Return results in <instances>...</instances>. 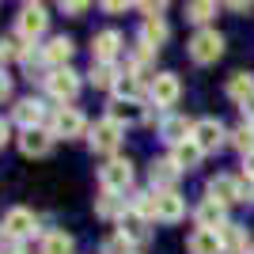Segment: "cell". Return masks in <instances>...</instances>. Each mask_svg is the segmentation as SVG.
<instances>
[{
    "instance_id": "14",
    "label": "cell",
    "mask_w": 254,
    "mask_h": 254,
    "mask_svg": "<svg viewBox=\"0 0 254 254\" xmlns=\"http://www.w3.org/2000/svg\"><path fill=\"white\" fill-rule=\"evenodd\" d=\"M122 53V34L118 31H99L91 42V61L95 64H114V57Z\"/></svg>"
},
{
    "instance_id": "22",
    "label": "cell",
    "mask_w": 254,
    "mask_h": 254,
    "mask_svg": "<svg viewBox=\"0 0 254 254\" xmlns=\"http://www.w3.org/2000/svg\"><path fill=\"white\" fill-rule=\"evenodd\" d=\"M171 163H175V167L179 171H193V167H201V159H205V152L197 148V144H193V140H182V144H175V148H171Z\"/></svg>"
},
{
    "instance_id": "18",
    "label": "cell",
    "mask_w": 254,
    "mask_h": 254,
    "mask_svg": "<svg viewBox=\"0 0 254 254\" xmlns=\"http://www.w3.org/2000/svg\"><path fill=\"white\" fill-rule=\"evenodd\" d=\"M216 235H220L224 254H247V251H251V239H247V228H243V224H232V220H228Z\"/></svg>"
},
{
    "instance_id": "3",
    "label": "cell",
    "mask_w": 254,
    "mask_h": 254,
    "mask_svg": "<svg viewBox=\"0 0 254 254\" xmlns=\"http://www.w3.org/2000/svg\"><path fill=\"white\" fill-rule=\"evenodd\" d=\"M122 137H126V129L118 126V122H110V118H103V122H95V126L87 129V140H91V148L99 156H114Z\"/></svg>"
},
{
    "instance_id": "27",
    "label": "cell",
    "mask_w": 254,
    "mask_h": 254,
    "mask_svg": "<svg viewBox=\"0 0 254 254\" xmlns=\"http://www.w3.org/2000/svg\"><path fill=\"white\" fill-rule=\"evenodd\" d=\"M228 144H232L235 152L251 156V152H254V126H251V122H239V126L228 133Z\"/></svg>"
},
{
    "instance_id": "30",
    "label": "cell",
    "mask_w": 254,
    "mask_h": 254,
    "mask_svg": "<svg viewBox=\"0 0 254 254\" xmlns=\"http://www.w3.org/2000/svg\"><path fill=\"white\" fill-rule=\"evenodd\" d=\"M216 11H220V8H216L212 0H197V4H186V19L197 23V27H205V23H209Z\"/></svg>"
},
{
    "instance_id": "34",
    "label": "cell",
    "mask_w": 254,
    "mask_h": 254,
    "mask_svg": "<svg viewBox=\"0 0 254 254\" xmlns=\"http://www.w3.org/2000/svg\"><path fill=\"white\" fill-rule=\"evenodd\" d=\"M11 57H23V46L15 38H0V61H11Z\"/></svg>"
},
{
    "instance_id": "17",
    "label": "cell",
    "mask_w": 254,
    "mask_h": 254,
    "mask_svg": "<svg viewBox=\"0 0 254 254\" xmlns=\"http://www.w3.org/2000/svg\"><path fill=\"white\" fill-rule=\"evenodd\" d=\"M148 224H152V220H144L140 212H133V209H129L126 216L118 220V232L126 235V239H129L133 247H140V243H148V235H152V228H148Z\"/></svg>"
},
{
    "instance_id": "36",
    "label": "cell",
    "mask_w": 254,
    "mask_h": 254,
    "mask_svg": "<svg viewBox=\"0 0 254 254\" xmlns=\"http://www.w3.org/2000/svg\"><path fill=\"white\" fill-rule=\"evenodd\" d=\"M243 182H254V152L243 156Z\"/></svg>"
},
{
    "instance_id": "16",
    "label": "cell",
    "mask_w": 254,
    "mask_h": 254,
    "mask_svg": "<svg viewBox=\"0 0 254 254\" xmlns=\"http://www.w3.org/2000/svg\"><path fill=\"white\" fill-rule=\"evenodd\" d=\"M193 224H197V228H205V232H220L224 224H228V209L205 197V201L193 209Z\"/></svg>"
},
{
    "instance_id": "39",
    "label": "cell",
    "mask_w": 254,
    "mask_h": 254,
    "mask_svg": "<svg viewBox=\"0 0 254 254\" xmlns=\"http://www.w3.org/2000/svg\"><path fill=\"white\" fill-rule=\"evenodd\" d=\"M140 11H144V19H148V15H163L167 4H140Z\"/></svg>"
},
{
    "instance_id": "8",
    "label": "cell",
    "mask_w": 254,
    "mask_h": 254,
    "mask_svg": "<svg viewBox=\"0 0 254 254\" xmlns=\"http://www.w3.org/2000/svg\"><path fill=\"white\" fill-rule=\"evenodd\" d=\"M148 95H152V106H159V110H167V106L179 103L182 95V84L175 72H156V80L148 84Z\"/></svg>"
},
{
    "instance_id": "20",
    "label": "cell",
    "mask_w": 254,
    "mask_h": 254,
    "mask_svg": "<svg viewBox=\"0 0 254 254\" xmlns=\"http://www.w3.org/2000/svg\"><path fill=\"white\" fill-rule=\"evenodd\" d=\"M167 38H171V27H167V19H163V15H148V19L140 23V42H144V46L159 50Z\"/></svg>"
},
{
    "instance_id": "32",
    "label": "cell",
    "mask_w": 254,
    "mask_h": 254,
    "mask_svg": "<svg viewBox=\"0 0 254 254\" xmlns=\"http://www.w3.org/2000/svg\"><path fill=\"white\" fill-rule=\"evenodd\" d=\"M122 68H114V64H91V84L95 87H110L114 91V80Z\"/></svg>"
},
{
    "instance_id": "10",
    "label": "cell",
    "mask_w": 254,
    "mask_h": 254,
    "mask_svg": "<svg viewBox=\"0 0 254 254\" xmlns=\"http://www.w3.org/2000/svg\"><path fill=\"white\" fill-rule=\"evenodd\" d=\"M34 228H38V220H34L31 209L15 205V209L4 212V235L8 239H27V235H34Z\"/></svg>"
},
{
    "instance_id": "40",
    "label": "cell",
    "mask_w": 254,
    "mask_h": 254,
    "mask_svg": "<svg viewBox=\"0 0 254 254\" xmlns=\"http://www.w3.org/2000/svg\"><path fill=\"white\" fill-rule=\"evenodd\" d=\"M8 95H11V76H4V72H0V103H4Z\"/></svg>"
},
{
    "instance_id": "33",
    "label": "cell",
    "mask_w": 254,
    "mask_h": 254,
    "mask_svg": "<svg viewBox=\"0 0 254 254\" xmlns=\"http://www.w3.org/2000/svg\"><path fill=\"white\" fill-rule=\"evenodd\" d=\"M103 254H133V243H129L126 235L118 232V235H110V239L103 243Z\"/></svg>"
},
{
    "instance_id": "31",
    "label": "cell",
    "mask_w": 254,
    "mask_h": 254,
    "mask_svg": "<svg viewBox=\"0 0 254 254\" xmlns=\"http://www.w3.org/2000/svg\"><path fill=\"white\" fill-rule=\"evenodd\" d=\"M133 212H140L144 220H156V193L152 190H140V193H133V205H129Z\"/></svg>"
},
{
    "instance_id": "42",
    "label": "cell",
    "mask_w": 254,
    "mask_h": 254,
    "mask_svg": "<svg viewBox=\"0 0 254 254\" xmlns=\"http://www.w3.org/2000/svg\"><path fill=\"white\" fill-rule=\"evenodd\" d=\"M8 140V122H0V144Z\"/></svg>"
},
{
    "instance_id": "9",
    "label": "cell",
    "mask_w": 254,
    "mask_h": 254,
    "mask_svg": "<svg viewBox=\"0 0 254 254\" xmlns=\"http://www.w3.org/2000/svg\"><path fill=\"white\" fill-rule=\"evenodd\" d=\"M46 80V91H50L53 99H61V103H68V99H76V91H80V76L64 64V68H53L50 76H42Z\"/></svg>"
},
{
    "instance_id": "35",
    "label": "cell",
    "mask_w": 254,
    "mask_h": 254,
    "mask_svg": "<svg viewBox=\"0 0 254 254\" xmlns=\"http://www.w3.org/2000/svg\"><path fill=\"white\" fill-rule=\"evenodd\" d=\"M61 11H68V15H80V11H87L84 0H68V4H61Z\"/></svg>"
},
{
    "instance_id": "7",
    "label": "cell",
    "mask_w": 254,
    "mask_h": 254,
    "mask_svg": "<svg viewBox=\"0 0 254 254\" xmlns=\"http://www.w3.org/2000/svg\"><path fill=\"white\" fill-rule=\"evenodd\" d=\"M53 137H64V140H76L87 133V118L76 110V106H61L57 114H53Z\"/></svg>"
},
{
    "instance_id": "12",
    "label": "cell",
    "mask_w": 254,
    "mask_h": 254,
    "mask_svg": "<svg viewBox=\"0 0 254 254\" xmlns=\"http://www.w3.org/2000/svg\"><path fill=\"white\" fill-rule=\"evenodd\" d=\"M106 118L126 129V126H140V122H148V110H144L140 103H129V99H114V103L106 106Z\"/></svg>"
},
{
    "instance_id": "25",
    "label": "cell",
    "mask_w": 254,
    "mask_h": 254,
    "mask_svg": "<svg viewBox=\"0 0 254 254\" xmlns=\"http://www.w3.org/2000/svg\"><path fill=\"white\" fill-rule=\"evenodd\" d=\"M72 38H50V46H42V57H46V64H53V68H64L68 64V57H72Z\"/></svg>"
},
{
    "instance_id": "24",
    "label": "cell",
    "mask_w": 254,
    "mask_h": 254,
    "mask_svg": "<svg viewBox=\"0 0 254 254\" xmlns=\"http://www.w3.org/2000/svg\"><path fill=\"white\" fill-rule=\"evenodd\" d=\"M186 251H190V254H224V247H220V235H216V232L193 228L190 239H186Z\"/></svg>"
},
{
    "instance_id": "21",
    "label": "cell",
    "mask_w": 254,
    "mask_h": 254,
    "mask_svg": "<svg viewBox=\"0 0 254 254\" xmlns=\"http://www.w3.org/2000/svg\"><path fill=\"white\" fill-rule=\"evenodd\" d=\"M15 122H19L23 129H42V122H46V103H42V99H23V103L15 106Z\"/></svg>"
},
{
    "instance_id": "1",
    "label": "cell",
    "mask_w": 254,
    "mask_h": 254,
    "mask_svg": "<svg viewBox=\"0 0 254 254\" xmlns=\"http://www.w3.org/2000/svg\"><path fill=\"white\" fill-rule=\"evenodd\" d=\"M99 182H103L106 193H118V197H126L129 190H133V163L122 156L106 159L103 167H99Z\"/></svg>"
},
{
    "instance_id": "15",
    "label": "cell",
    "mask_w": 254,
    "mask_h": 254,
    "mask_svg": "<svg viewBox=\"0 0 254 254\" xmlns=\"http://www.w3.org/2000/svg\"><path fill=\"white\" fill-rule=\"evenodd\" d=\"M148 179H152V193H167V190H175V182L182 179V171L171 163V159H156L148 167Z\"/></svg>"
},
{
    "instance_id": "43",
    "label": "cell",
    "mask_w": 254,
    "mask_h": 254,
    "mask_svg": "<svg viewBox=\"0 0 254 254\" xmlns=\"http://www.w3.org/2000/svg\"><path fill=\"white\" fill-rule=\"evenodd\" d=\"M247 254H254V251H247Z\"/></svg>"
},
{
    "instance_id": "11",
    "label": "cell",
    "mask_w": 254,
    "mask_h": 254,
    "mask_svg": "<svg viewBox=\"0 0 254 254\" xmlns=\"http://www.w3.org/2000/svg\"><path fill=\"white\" fill-rule=\"evenodd\" d=\"M182 216H186V197L179 190L156 193V220L159 224H179Z\"/></svg>"
},
{
    "instance_id": "29",
    "label": "cell",
    "mask_w": 254,
    "mask_h": 254,
    "mask_svg": "<svg viewBox=\"0 0 254 254\" xmlns=\"http://www.w3.org/2000/svg\"><path fill=\"white\" fill-rule=\"evenodd\" d=\"M72 235L68 232H50L42 239V254H72Z\"/></svg>"
},
{
    "instance_id": "6",
    "label": "cell",
    "mask_w": 254,
    "mask_h": 254,
    "mask_svg": "<svg viewBox=\"0 0 254 254\" xmlns=\"http://www.w3.org/2000/svg\"><path fill=\"white\" fill-rule=\"evenodd\" d=\"M46 27H50V15H46L42 4H23V8H19V19H15L19 38L34 42V38H42V34H46Z\"/></svg>"
},
{
    "instance_id": "13",
    "label": "cell",
    "mask_w": 254,
    "mask_h": 254,
    "mask_svg": "<svg viewBox=\"0 0 254 254\" xmlns=\"http://www.w3.org/2000/svg\"><path fill=\"white\" fill-rule=\"evenodd\" d=\"M159 137L175 148V144H182V140L193 137V122H190V118H182V114H163V118H159Z\"/></svg>"
},
{
    "instance_id": "38",
    "label": "cell",
    "mask_w": 254,
    "mask_h": 254,
    "mask_svg": "<svg viewBox=\"0 0 254 254\" xmlns=\"http://www.w3.org/2000/svg\"><path fill=\"white\" fill-rule=\"evenodd\" d=\"M239 110H243V122H251V126H254V95L247 99V103H239Z\"/></svg>"
},
{
    "instance_id": "26",
    "label": "cell",
    "mask_w": 254,
    "mask_h": 254,
    "mask_svg": "<svg viewBox=\"0 0 254 254\" xmlns=\"http://www.w3.org/2000/svg\"><path fill=\"white\" fill-rule=\"evenodd\" d=\"M95 212L103 216V220H122L126 216V197H118V193H106L103 190V197H95Z\"/></svg>"
},
{
    "instance_id": "4",
    "label": "cell",
    "mask_w": 254,
    "mask_h": 254,
    "mask_svg": "<svg viewBox=\"0 0 254 254\" xmlns=\"http://www.w3.org/2000/svg\"><path fill=\"white\" fill-rule=\"evenodd\" d=\"M209 201H216V205H239V201H247V186H243V179H235V175H216V179H209Z\"/></svg>"
},
{
    "instance_id": "23",
    "label": "cell",
    "mask_w": 254,
    "mask_h": 254,
    "mask_svg": "<svg viewBox=\"0 0 254 254\" xmlns=\"http://www.w3.org/2000/svg\"><path fill=\"white\" fill-rule=\"evenodd\" d=\"M140 91H144V80H140L133 68H122L114 80V99H129V103H140Z\"/></svg>"
},
{
    "instance_id": "5",
    "label": "cell",
    "mask_w": 254,
    "mask_h": 254,
    "mask_svg": "<svg viewBox=\"0 0 254 254\" xmlns=\"http://www.w3.org/2000/svg\"><path fill=\"white\" fill-rule=\"evenodd\" d=\"M193 144L201 152H216L220 144H228V129H224L220 118H201V122H193Z\"/></svg>"
},
{
    "instance_id": "19",
    "label": "cell",
    "mask_w": 254,
    "mask_h": 254,
    "mask_svg": "<svg viewBox=\"0 0 254 254\" xmlns=\"http://www.w3.org/2000/svg\"><path fill=\"white\" fill-rule=\"evenodd\" d=\"M19 148H23V156H46L53 148V133L50 129H23Z\"/></svg>"
},
{
    "instance_id": "41",
    "label": "cell",
    "mask_w": 254,
    "mask_h": 254,
    "mask_svg": "<svg viewBox=\"0 0 254 254\" xmlns=\"http://www.w3.org/2000/svg\"><path fill=\"white\" fill-rule=\"evenodd\" d=\"M228 8H232V11H251V4H247V0H232Z\"/></svg>"
},
{
    "instance_id": "37",
    "label": "cell",
    "mask_w": 254,
    "mask_h": 254,
    "mask_svg": "<svg viewBox=\"0 0 254 254\" xmlns=\"http://www.w3.org/2000/svg\"><path fill=\"white\" fill-rule=\"evenodd\" d=\"M103 8H106V11H110V15H122V11H126V8H129V4H126V0H106Z\"/></svg>"
},
{
    "instance_id": "2",
    "label": "cell",
    "mask_w": 254,
    "mask_h": 254,
    "mask_svg": "<svg viewBox=\"0 0 254 254\" xmlns=\"http://www.w3.org/2000/svg\"><path fill=\"white\" fill-rule=\"evenodd\" d=\"M186 50H190V57L197 64H212V61H220V57H224V34L212 31V27H201V31L186 42Z\"/></svg>"
},
{
    "instance_id": "28",
    "label": "cell",
    "mask_w": 254,
    "mask_h": 254,
    "mask_svg": "<svg viewBox=\"0 0 254 254\" xmlns=\"http://www.w3.org/2000/svg\"><path fill=\"white\" fill-rule=\"evenodd\" d=\"M228 95H232L235 103H247V99L254 95V72H235L232 80H228Z\"/></svg>"
}]
</instances>
